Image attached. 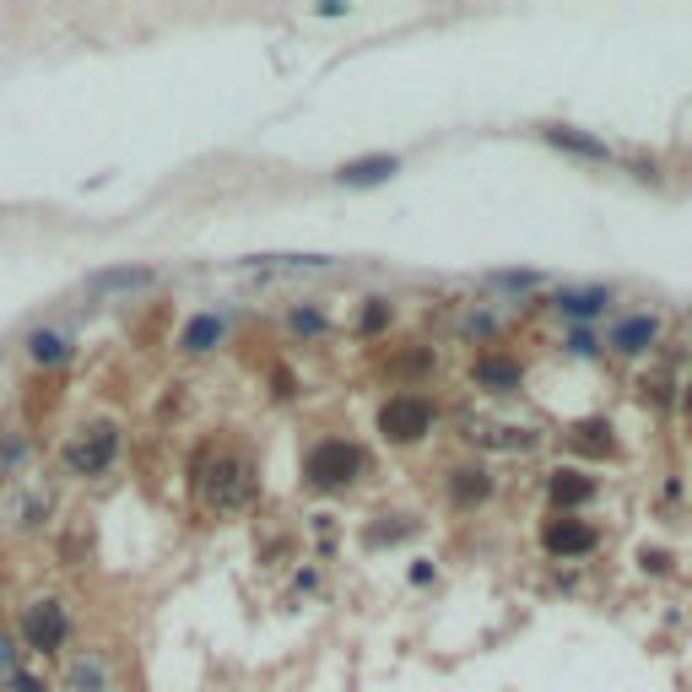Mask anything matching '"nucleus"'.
I'll return each instance as SVG.
<instances>
[{
    "mask_svg": "<svg viewBox=\"0 0 692 692\" xmlns=\"http://www.w3.org/2000/svg\"><path fill=\"white\" fill-rule=\"evenodd\" d=\"M222 341H228V319L222 314H195L190 325L179 330V352L184 357H206V352H217Z\"/></svg>",
    "mask_w": 692,
    "mask_h": 692,
    "instance_id": "obj_8",
    "label": "nucleus"
},
{
    "mask_svg": "<svg viewBox=\"0 0 692 692\" xmlns=\"http://www.w3.org/2000/svg\"><path fill=\"white\" fill-rule=\"evenodd\" d=\"M541 141H547V146H557V152L590 157V163H606V157H611V146H606V141L584 136V130H568V125H547V130H541Z\"/></svg>",
    "mask_w": 692,
    "mask_h": 692,
    "instance_id": "obj_10",
    "label": "nucleus"
},
{
    "mask_svg": "<svg viewBox=\"0 0 692 692\" xmlns=\"http://www.w3.org/2000/svg\"><path fill=\"white\" fill-rule=\"evenodd\" d=\"M357 471H363V455H357L346 438H319L309 455H303V476H309L314 487H325V492L346 487Z\"/></svg>",
    "mask_w": 692,
    "mask_h": 692,
    "instance_id": "obj_1",
    "label": "nucleus"
},
{
    "mask_svg": "<svg viewBox=\"0 0 692 692\" xmlns=\"http://www.w3.org/2000/svg\"><path fill=\"white\" fill-rule=\"evenodd\" d=\"M152 282H157L152 265H103V271H87L82 287L92 292V298H109V292H141Z\"/></svg>",
    "mask_w": 692,
    "mask_h": 692,
    "instance_id": "obj_7",
    "label": "nucleus"
},
{
    "mask_svg": "<svg viewBox=\"0 0 692 692\" xmlns=\"http://www.w3.org/2000/svg\"><path fill=\"white\" fill-rule=\"evenodd\" d=\"M655 319H649V314H638V319H622V325H617V346H622V352H644V346L649 341H655Z\"/></svg>",
    "mask_w": 692,
    "mask_h": 692,
    "instance_id": "obj_15",
    "label": "nucleus"
},
{
    "mask_svg": "<svg viewBox=\"0 0 692 692\" xmlns=\"http://www.w3.org/2000/svg\"><path fill=\"white\" fill-rule=\"evenodd\" d=\"M292 330H303V336H319V330H325V314H319V309H292Z\"/></svg>",
    "mask_w": 692,
    "mask_h": 692,
    "instance_id": "obj_20",
    "label": "nucleus"
},
{
    "mask_svg": "<svg viewBox=\"0 0 692 692\" xmlns=\"http://www.w3.org/2000/svg\"><path fill=\"white\" fill-rule=\"evenodd\" d=\"M395 173H401V157H395V152H368V157L341 163L336 179L346 184V190H379V184H390Z\"/></svg>",
    "mask_w": 692,
    "mask_h": 692,
    "instance_id": "obj_6",
    "label": "nucleus"
},
{
    "mask_svg": "<svg viewBox=\"0 0 692 692\" xmlns=\"http://www.w3.org/2000/svg\"><path fill=\"white\" fill-rule=\"evenodd\" d=\"M390 298H368V309H363V319H357V330L363 336H379V330H390Z\"/></svg>",
    "mask_w": 692,
    "mask_h": 692,
    "instance_id": "obj_18",
    "label": "nucleus"
},
{
    "mask_svg": "<svg viewBox=\"0 0 692 692\" xmlns=\"http://www.w3.org/2000/svg\"><path fill=\"white\" fill-rule=\"evenodd\" d=\"M103 682H109V671H103V660H76L71 665V692H103Z\"/></svg>",
    "mask_w": 692,
    "mask_h": 692,
    "instance_id": "obj_16",
    "label": "nucleus"
},
{
    "mask_svg": "<svg viewBox=\"0 0 692 692\" xmlns=\"http://www.w3.org/2000/svg\"><path fill=\"white\" fill-rule=\"evenodd\" d=\"M206 498L217 503V509H244V503L255 498V471H249L244 460H217V471H211V482H206Z\"/></svg>",
    "mask_w": 692,
    "mask_h": 692,
    "instance_id": "obj_5",
    "label": "nucleus"
},
{
    "mask_svg": "<svg viewBox=\"0 0 692 692\" xmlns=\"http://www.w3.org/2000/svg\"><path fill=\"white\" fill-rule=\"evenodd\" d=\"M541 541H547L552 557H584V552L595 547V530L584 525V519H552Z\"/></svg>",
    "mask_w": 692,
    "mask_h": 692,
    "instance_id": "obj_9",
    "label": "nucleus"
},
{
    "mask_svg": "<svg viewBox=\"0 0 692 692\" xmlns=\"http://www.w3.org/2000/svg\"><path fill=\"white\" fill-rule=\"evenodd\" d=\"M433 428V406H428V395H390L379 411V433L384 438H395V444H417L422 433Z\"/></svg>",
    "mask_w": 692,
    "mask_h": 692,
    "instance_id": "obj_3",
    "label": "nucleus"
},
{
    "mask_svg": "<svg viewBox=\"0 0 692 692\" xmlns=\"http://www.w3.org/2000/svg\"><path fill=\"white\" fill-rule=\"evenodd\" d=\"M476 379L492 384V390H509V384H519V368L503 363V357H487V363H476Z\"/></svg>",
    "mask_w": 692,
    "mask_h": 692,
    "instance_id": "obj_17",
    "label": "nucleus"
},
{
    "mask_svg": "<svg viewBox=\"0 0 692 692\" xmlns=\"http://www.w3.org/2000/svg\"><path fill=\"white\" fill-rule=\"evenodd\" d=\"M17 671H22V665H17V644H11V633H0V676L11 682Z\"/></svg>",
    "mask_w": 692,
    "mask_h": 692,
    "instance_id": "obj_21",
    "label": "nucleus"
},
{
    "mask_svg": "<svg viewBox=\"0 0 692 692\" xmlns=\"http://www.w3.org/2000/svg\"><path fill=\"white\" fill-rule=\"evenodd\" d=\"M568 346H574V352H595V336H590V330H579V336L568 341Z\"/></svg>",
    "mask_w": 692,
    "mask_h": 692,
    "instance_id": "obj_22",
    "label": "nucleus"
},
{
    "mask_svg": "<svg viewBox=\"0 0 692 692\" xmlns=\"http://www.w3.org/2000/svg\"><path fill=\"white\" fill-rule=\"evenodd\" d=\"M487 282H492V287H509V292H525V287H536L541 276H536V271H492Z\"/></svg>",
    "mask_w": 692,
    "mask_h": 692,
    "instance_id": "obj_19",
    "label": "nucleus"
},
{
    "mask_svg": "<svg viewBox=\"0 0 692 692\" xmlns=\"http://www.w3.org/2000/svg\"><path fill=\"white\" fill-rule=\"evenodd\" d=\"M28 357L38 368H60L65 357H71V341H65L60 330H33V336H28Z\"/></svg>",
    "mask_w": 692,
    "mask_h": 692,
    "instance_id": "obj_11",
    "label": "nucleus"
},
{
    "mask_svg": "<svg viewBox=\"0 0 692 692\" xmlns=\"http://www.w3.org/2000/svg\"><path fill=\"white\" fill-rule=\"evenodd\" d=\"M547 492H552L557 509H574V503H584L595 492V482H590V476H579V471H557L552 482H547Z\"/></svg>",
    "mask_w": 692,
    "mask_h": 692,
    "instance_id": "obj_12",
    "label": "nucleus"
},
{
    "mask_svg": "<svg viewBox=\"0 0 692 692\" xmlns=\"http://www.w3.org/2000/svg\"><path fill=\"white\" fill-rule=\"evenodd\" d=\"M119 455V428L114 422H92V428H82L65 444V465H71L76 476H98V471H109Z\"/></svg>",
    "mask_w": 692,
    "mask_h": 692,
    "instance_id": "obj_2",
    "label": "nucleus"
},
{
    "mask_svg": "<svg viewBox=\"0 0 692 692\" xmlns=\"http://www.w3.org/2000/svg\"><path fill=\"white\" fill-rule=\"evenodd\" d=\"M449 492H455V503H482L487 492H492V476H487V471H471V465H465V471L449 476Z\"/></svg>",
    "mask_w": 692,
    "mask_h": 692,
    "instance_id": "obj_14",
    "label": "nucleus"
},
{
    "mask_svg": "<svg viewBox=\"0 0 692 692\" xmlns=\"http://www.w3.org/2000/svg\"><path fill=\"white\" fill-rule=\"evenodd\" d=\"M557 309L574 319H595L606 309V287H584V292H557Z\"/></svg>",
    "mask_w": 692,
    "mask_h": 692,
    "instance_id": "obj_13",
    "label": "nucleus"
},
{
    "mask_svg": "<svg viewBox=\"0 0 692 692\" xmlns=\"http://www.w3.org/2000/svg\"><path fill=\"white\" fill-rule=\"evenodd\" d=\"M22 638H28L33 655H55L65 649V638H71V617H65L60 601H33L22 611Z\"/></svg>",
    "mask_w": 692,
    "mask_h": 692,
    "instance_id": "obj_4",
    "label": "nucleus"
}]
</instances>
